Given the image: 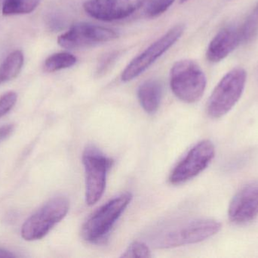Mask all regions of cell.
Listing matches in <instances>:
<instances>
[{
    "label": "cell",
    "mask_w": 258,
    "mask_h": 258,
    "mask_svg": "<svg viewBox=\"0 0 258 258\" xmlns=\"http://www.w3.org/2000/svg\"><path fill=\"white\" fill-rule=\"evenodd\" d=\"M69 208V201L64 197H56L50 200L23 224V239L35 241L45 237L56 224L66 217Z\"/></svg>",
    "instance_id": "obj_4"
},
{
    "label": "cell",
    "mask_w": 258,
    "mask_h": 258,
    "mask_svg": "<svg viewBox=\"0 0 258 258\" xmlns=\"http://www.w3.org/2000/svg\"><path fill=\"white\" fill-rule=\"evenodd\" d=\"M188 1H189V0H180V3H185Z\"/></svg>",
    "instance_id": "obj_24"
},
{
    "label": "cell",
    "mask_w": 258,
    "mask_h": 258,
    "mask_svg": "<svg viewBox=\"0 0 258 258\" xmlns=\"http://www.w3.org/2000/svg\"><path fill=\"white\" fill-rule=\"evenodd\" d=\"M221 224L212 219H199L167 230L155 238L157 248H168L198 243L216 235Z\"/></svg>",
    "instance_id": "obj_3"
},
{
    "label": "cell",
    "mask_w": 258,
    "mask_h": 258,
    "mask_svg": "<svg viewBox=\"0 0 258 258\" xmlns=\"http://www.w3.org/2000/svg\"><path fill=\"white\" fill-rule=\"evenodd\" d=\"M24 55L20 50L10 53L0 65V84L10 81L21 72L24 65Z\"/></svg>",
    "instance_id": "obj_14"
},
{
    "label": "cell",
    "mask_w": 258,
    "mask_h": 258,
    "mask_svg": "<svg viewBox=\"0 0 258 258\" xmlns=\"http://www.w3.org/2000/svg\"><path fill=\"white\" fill-rule=\"evenodd\" d=\"M115 30L91 23L81 22L73 25L69 30L60 35L57 42L62 48L78 49L117 39Z\"/></svg>",
    "instance_id": "obj_8"
},
{
    "label": "cell",
    "mask_w": 258,
    "mask_h": 258,
    "mask_svg": "<svg viewBox=\"0 0 258 258\" xmlns=\"http://www.w3.org/2000/svg\"><path fill=\"white\" fill-rule=\"evenodd\" d=\"M83 162L86 171V200L88 205L96 204L104 195L107 175L113 161L98 148L89 146L85 150Z\"/></svg>",
    "instance_id": "obj_6"
},
{
    "label": "cell",
    "mask_w": 258,
    "mask_h": 258,
    "mask_svg": "<svg viewBox=\"0 0 258 258\" xmlns=\"http://www.w3.org/2000/svg\"><path fill=\"white\" fill-rule=\"evenodd\" d=\"M170 85L173 93L181 101L194 103L200 101L206 90L207 80L200 65L184 59L174 63L171 70Z\"/></svg>",
    "instance_id": "obj_1"
},
{
    "label": "cell",
    "mask_w": 258,
    "mask_h": 258,
    "mask_svg": "<svg viewBox=\"0 0 258 258\" xmlns=\"http://www.w3.org/2000/svg\"><path fill=\"white\" fill-rule=\"evenodd\" d=\"M162 96V86L158 80H147L138 89V100L141 107L147 113L153 114L158 110Z\"/></svg>",
    "instance_id": "obj_13"
},
{
    "label": "cell",
    "mask_w": 258,
    "mask_h": 258,
    "mask_svg": "<svg viewBox=\"0 0 258 258\" xmlns=\"http://www.w3.org/2000/svg\"><path fill=\"white\" fill-rule=\"evenodd\" d=\"M147 0H87L85 12L92 18L102 21H113L128 18L145 5Z\"/></svg>",
    "instance_id": "obj_10"
},
{
    "label": "cell",
    "mask_w": 258,
    "mask_h": 258,
    "mask_svg": "<svg viewBox=\"0 0 258 258\" xmlns=\"http://www.w3.org/2000/svg\"><path fill=\"white\" fill-rule=\"evenodd\" d=\"M116 57V55L114 54H110L106 56V57L101 61V64H100V67L98 68V74H102V73L106 72V71L110 68V66L112 65V63L114 62Z\"/></svg>",
    "instance_id": "obj_21"
},
{
    "label": "cell",
    "mask_w": 258,
    "mask_h": 258,
    "mask_svg": "<svg viewBox=\"0 0 258 258\" xmlns=\"http://www.w3.org/2000/svg\"><path fill=\"white\" fill-rule=\"evenodd\" d=\"M39 0H0V9L3 15H22L34 11Z\"/></svg>",
    "instance_id": "obj_15"
},
{
    "label": "cell",
    "mask_w": 258,
    "mask_h": 258,
    "mask_svg": "<svg viewBox=\"0 0 258 258\" xmlns=\"http://www.w3.org/2000/svg\"><path fill=\"white\" fill-rule=\"evenodd\" d=\"M122 257H150L151 253L148 247L143 242H135L125 250Z\"/></svg>",
    "instance_id": "obj_19"
},
{
    "label": "cell",
    "mask_w": 258,
    "mask_h": 258,
    "mask_svg": "<svg viewBox=\"0 0 258 258\" xmlns=\"http://www.w3.org/2000/svg\"><path fill=\"white\" fill-rule=\"evenodd\" d=\"M132 199V194H122L98 209L83 226V239L91 243L101 242L110 233Z\"/></svg>",
    "instance_id": "obj_5"
},
{
    "label": "cell",
    "mask_w": 258,
    "mask_h": 258,
    "mask_svg": "<svg viewBox=\"0 0 258 258\" xmlns=\"http://www.w3.org/2000/svg\"><path fill=\"white\" fill-rule=\"evenodd\" d=\"M175 0H147L144 12L149 18H156L165 13Z\"/></svg>",
    "instance_id": "obj_18"
},
{
    "label": "cell",
    "mask_w": 258,
    "mask_h": 258,
    "mask_svg": "<svg viewBox=\"0 0 258 258\" xmlns=\"http://www.w3.org/2000/svg\"><path fill=\"white\" fill-rule=\"evenodd\" d=\"M246 71L243 68H233L220 80L207 103V113L215 119L222 118L239 101L246 83Z\"/></svg>",
    "instance_id": "obj_2"
},
{
    "label": "cell",
    "mask_w": 258,
    "mask_h": 258,
    "mask_svg": "<svg viewBox=\"0 0 258 258\" xmlns=\"http://www.w3.org/2000/svg\"><path fill=\"white\" fill-rule=\"evenodd\" d=\"M14 130V125L8 124L0 127V139H4L6 136H9Z\"/></svg>",
    "instance_id": "obj_22"
},
{
    "label": "cell",
    "mask_w": 258,
    "mask_h": 258,
    "mask_svg": "<svg viewBox=\"0 0 258 258\" xmlns=\"http://www.w3.org/2000/svg\"><path fill=\"white\" fill-rule=\"evenodd\" d=\"M241 44L252 42L258 36V3L239 27Z\"/></svg>",
    "instance_id": "obj_17"
},
{
    "label": "cell",
    "mask_w": 258,
    "mask_h": 258,
    "mask_svg": "<svg viewBox=\"0 0 258 258\" xmlns=\"http://www.w3.org/2000/svg\"><path fill=\"white\" fill-rule=\"evenodd\" d=\"M240 44L239 28L234 26H227L221 29L211 41L206 57L212 63L221 62Z\"/></svg>",
    "instance_id": "obj_12"
},
{
    "label": "cell",
    "mask_w": 258,
    "mask_h": 258,
    "mask_svg": "<svg viewBox=\"0 0 258 258\" xmlns=\"http://www.w3.org/2000/svg\"><path fill=\"white\" fill-rule=\"evenodd\" d=\"M215 156V145L211 141L199 142L175 167L170 176V183L178 185L192 180L208 168Z\"/></svg>",
    "instance_id": "obj_9"
},
{
    "label": "cell",
    "mask_w": 258,
    "mask_h": 258,
    "mask_svg": "<svg viewBox=\"0 0 258 258\" xmlns=\"http://www.w3.org/2000/svg\"><path fill=\"white\" fill-rule=\"evenodd\" d=\"M258 216V181L244 186L230 201L228 217L236 224L254 221Z\"/></svg>",
    "instance_id": "obj_11"
},
{
    "label": "cell",
    "mask_w": 258,
    "mask_h": 258,
    "mask_svg": "<svg viewBox=\"0 0 258 258\" xmlns=\"http://www.w3.org/2000/svg\"><path fill=\"white\" fill-rule=\"evenodd\" d=\"M17 98V94L14 92H9L2 95L0 98V118L12 110L16 103Z\"/></svg>",
    "instance_id": "obj_20"
},
{
    "label": "cell",
    "mask_w": 258,
    "mask_h": 258,
    "mask_svg": "<svg viewBox=\"0 0 258 258\" xmlns=\"http://www.w3.org/2000/svg\"><path fill=\"white\" fill-rule=\"evenodd\" d=\"M183 32L184 25L177 24L155 41L127 65L122 74V81H131L143 74L179 40Z\"/></svg>",
    "instance_id": "obj_7"
},
{
    "label": "cell",
    "mask_w": 258,
    "mask_h": 258,
    "mask_svg": "<svg viewBox=\"0 0 258 258\" xmlns=\"http://www.w3.org/2000/svg\"><path fill=\"white\" fill-rule=\"evenodd\" d=\"M77 62V57L71 53L67 51L57 53L51 55L45 61L44 70L48 73L55 72L71 68L74 66Z\"/></svg>",
    "instance_id": "obj_16"
},
{
    "label": "cell",
    "mask_w": 258,
    "mask_h": 258,
    "mask_svg": "<svg viewBox=\"0 0 258 258\" xmlns=\"http://www.w3.org/2000/svg\"><path fill=\"white\" fill-rule=\"evenodd\" d=\"M15 254L11 253L10 251L0 248V257H15Z\"/></svg>",
    "instance_id": "obj_23"
}]
</instances>
